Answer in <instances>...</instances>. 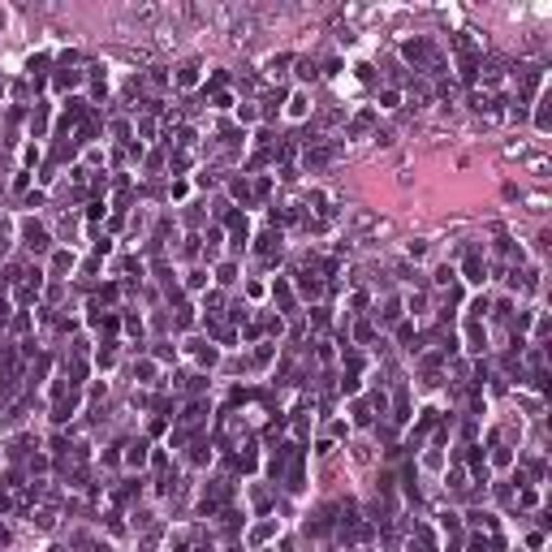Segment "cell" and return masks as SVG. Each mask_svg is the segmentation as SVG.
Masks as SVG:
<instances>
[{
	"label": "cell",
	"instance_id": "obj_1",
	"mask_svg": "<svg viewBox=\"0 0 552 552\" xmlns=\"http://www.w3.org/2000/svg\"><path fill=\"white\" fill-rule=\"evenodd\" d=\"M125 13H129L134 22H156V18H160V9H156V5H147V0H142V5H129Z\"/></svg>",
	"mask_w": 552,
	"mask_h": 552
},
{
	"label": "cell",
	"instance_id": "obj_2",
	"mask_svg": "<svg viewBox=\"0 0 552 552\" xmlns=\"http://www.w3.org/2000/svg\"><path fill=\"white\" fill-rule=\"evenodd\" d=\"M531 173H535V177H548V160L535 156V160H531Z\"/></svg>",
	"mask_w": 552,
	"mask_h": 552
}]
</instances>
